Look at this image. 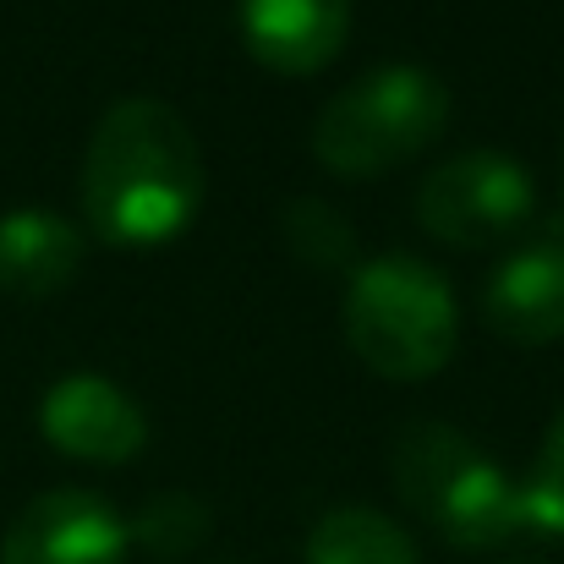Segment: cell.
I'll return each mask as SVG.
<instances>
[{
  "instance_id": "3957f363",
  "label": "cell",
  "mask_w": 564,
  "mask_h": 564,
  "mask_svg": "<svg viewBox=\"0 0 564 564\" xmlns=\"http://www.w3.org/2000/svg\"><path fill=\"white\" fill-rule=\"evenodd\" d=\"M340 324L362 368L394 383L433 378L460 340V307L449 280L411 252L373 258L351 274Z\"/></svg>"
},
{
  "instance_id": "52a82bcc",
  "label": "cell",
  "mask_w": 564,
  "mask_h": 564,
  "mask_svg": "<svg viewBox=\"0 0 564 564\" xmlns=\"http://www.w3.org/2000/svg\"><path fill=\"white\" fill-rule=\"evenodd\" d=\"M39 427L44 438L72 455V460H94V466H127L143 444H149V416L143 405L99 373H72L61 378L44 405H39Z\"/></svg>"
},
{
  "instance_id": "7c38bea8",
  "label": "cell",
  "mask_w": 564,
  "mask_h": 564,
  "mask_svg": "<svg viewBox=\"0 0 564 564\" xmlns=\"http://www.w3.org/2000/svg\"><path fill=\"white\" fill-rule=\"evenodd\" d=\"M208 527H214L208 505H203L197 494L171 488V494H154V499L127 521V538H132L143 554H154V560H187L192 549L208 538Z\"/></svg>"
},
{
  "instance_id": "8fae6325",
  "label": "cell",
  "mask_w": 564,
  "mask_h": 564,
  "mask_svg": "<svg viewBox=\"0 0 564 564\" xmlns=\"http://www.w3.org/2000/svg\"><path fill=\"white\" fill-rule=\"evenodd\" d=\"M307 564H422L416 543L405 527H394L389 516H378L368 505H346L329 510L313 532H307Z\"/></svg>"
},
{
  "instance_id": "277c9868",
  "label": "cell",
  "mask_w": 564,
  "mask_h": 564,
  "mask_svg": "<svg viewBox=\"0 0 564 564\" xmlns=\"http://www.w3.org/2000/svg\"><path fill=\"white\" fill-rule=\"evenodd\" d=\"M449 127V88L422 66H378L340 88L313 121V154L329 176L368 182L427 154Z\"/></svg>"
},
{
  "instance_id": "30bf717a",
  "label": "cell",
  "mask_w": 564,
  "mask_h": 564,
  "mask_svg": "<svg viewBox=\"0 0 564 564\" xmlns=\"http://www.w3.org/2000/svg\"><path fill=\"white\" fill-rule=\"evenodd\" d=\"M83 269V230L50 208H11L0 214V291L39 302L77 280Z\"/></svg>"
},
{
  "instance_id": "5b68a950",
  "label": "cell",
  "mask_w": 564,
  "mask_h": 564,
  "mask_svg": "<svg viewBox=\"0 0 564 564\" xmlns=\"http://www.w3.org/2000/svg\"><path fill=\"white\" fill-rule=\"evenodd\" d=\"M538 214L532 171L499 149H471L427 171L416 187V219L444 247H499Z\"/></svg>"
},
{
  "instance_id": "9c48e42d",
  "label": "cell",
  "mask_w": 564,
  "mask_h": 564,
  "mask_svg": "<svg viewBox=\"0 0 564 564\" xmlns=\"http://www.w3.org/2000/svg\"><path fill=\"white\" fill-rule=\"evenodd\" d=\"M241 44L280 77L324 72L351 33V0H236Z\"/></svg>"
},
{
  "instance_id": "5bb4252c",
  "label": "cell",
  "mask_w": 564,
  "mask_h": 564,
  "mask_svg": "<svg viewBox=\"0 0 564 564\" xmlns=\"http://www.w3.org/2000/svg\"><path fill=\"white\" fill-rule=\"evenodd\" d=\"M521 510L532 538H564V405L549 422V438L538 449L532 477L521 482Z\"/></svg>"
},
{
  "instance_id": "6da1fadb",
  "label": "cell",
  "mask_w": 564,
  "mask_h": 564,
  "mask_svg": "<svg viewBox=\"0 0 564 564\" xmlns=\"http://www.w3.org/2000/svg\"><path fill=\"white\" fill-rule=\"evenodd\" d=\"M203 149L165 99H121L99 116L83 154V219L110 247H165L203 208Z\"/></svg>"
},
{
  "instance_id": "ba28073f",
  "label": "cell",
  "mask_w": 564,
  "mask_h": 564,
  "mask_svg": "<svg viewBox=\"0 0 564 564\" xmlns=\"http://www.w3.org/2000/svg\"><path fill=\"white\" fill-rule=\"evenodd\" d=\"M482 324L510 346L564 340V241L543 236L516 247L482 285Z\"/></svg>"
},
{
  "instance_id": "8992f818",
  "label": "cell",
  "mask_w": 564,
  "mask_h": 564,
  "mask_svg": "<svg viewBox=\"0 0 564 564\" xmlns=\"http://www.w3.org/2000/svg\"><path fill=\"white\" fill-rule=\"evenodd\" d=\"M127 521L94 488H50L0 538V564H127Z\"/></svg>"
},
{
  "instance_id": "7a4b0ae2",
  "label": "cell",
  "mask_w": 564,
  "mask_h": 564,
  "mask_svg": "<svg viewBox=\"0 0 564 564\" xmlns=\"http://www.w3.org/2000/svg\"><path fill=\"white\" fill-rule=\"evenodd\" d=\"M389 471L400 499L449 549H505L516 532H527L521 482L449 422H411L394 438Z\"/></svg>"
},
{
  "instance_id": "4fadbf2b",
  "label": "cell",
  "mask_w": 564,
  "mask_h": 564,
  "mask_svg": "<svg viewBox=\"0 0 564 564\" xmlns=\"http://www.w3.org/2000/svg\"><path fill=\"white\" fill-rule=\"evenodd\" d=\"M280 230H285V247H291L307 269H346L351 252H357L351 219H346L335 203H324V197H296V203H285Z\"/></svg>"
}]
</instances>
